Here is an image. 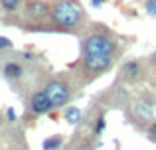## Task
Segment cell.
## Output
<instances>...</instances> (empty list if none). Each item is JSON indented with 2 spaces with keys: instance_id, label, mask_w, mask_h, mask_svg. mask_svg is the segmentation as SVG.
<instances>
[{
  "instance_id": "cell-6",
  "label": "cell",
  "mask_w": 156,
  "mask_h": 150,
  "mask_svg": "<svg viewBox=\"0 0 156 150\" xmlns=\"http://www.w3.org/2000/svg\"><path fill=\"white\" fill-rule=\"evenodd\" d=\"M142 77H144V63L138 59H129L119 69V79L126 81V83H136Z\"/></svg>"
},
{
  "instance_id": "cell-16",
  "label": "cell",
  "mask_w": 156,
  "mask_h": 150,
  "mask_svg": "<svg viewBox=\"0 0 156 150\" xmlns=\"http://www.w3.org/2000/svg\"><path fill=\"white\" fill-rule=\"evenodd\" d=\"M12 40L10 38H4V36H0V50H12Z\"/></svg>"
},
{
  "instance_id": "cell-18",
  "label": "cell",
  "mask_w": 156,
  "mask_h": 150,
  "mask_svg": "<svg viewBox=\"0 0 156 150\" xmlns=\"http://www.w3.org/2000/svg\"><path fill=\"white\" fill-rule=\"evenodd\" d=\"M105 2H107V0H91V6L93 8H99V6H103Z\"/></svg>"
},
{
  "instance_id": "cell-7",
  "label": "cell",
  "mask_w": 156,
  "mask_h": 150,
  "mask_svg": "<svg viewBox=\"0 0 156 150\" xmlns=\"http://www.w3.org/2000/svg\"><path fill=\"white\" fill-rule=\"evenodd\" d=\"M50 14H51V6L48 2H42V0H28L26 2V16L32 22L40 24L50 18Z\"/></svg>"
},
{
  "instance_id": "cell-3",
  "label": "cell",
  "mask_w": 156,
  "mask_h": 150,
  "mask_svg": "<svg viewBox=\"0 0 156 150\" xmlns=\"http://www.w3.org/2000/svg\"><path fill=\"white\" fill-rule=\"evenodd\" d=\"M115 59H117V55H81L79 69L81 75H85L83 83H91L97 77L107 73L115 65Z\"/></svg>"
},
{
  "instance_id": "cell-9",
  "label": "cell",
  "mask_w": 156,
  "mask_h": 150,
  "mask_svg": "<svg viewBox=\"0 0 156 150\" xmlns=\"http://www.w3.org/2000/svg\"><path fill=\"white\" fill-rule=\"evenodd\" d=\"M2 73H4L6 79H20V77L24 75V67L20 65V63H16V61H8L6 65H4Z\"/></svg>"
},
{
  "instance_id": "cell-12",
  "label": "cell",
  "mask_w": 156,
  "mask_h": 150,
  "mask_svg": "<svg viewBox=\"0 0 156 150\" xmlns=\"http://www.w3.org/2000/svg\"><path fill=\"white\" fill-rule=\"evenodd\" d=\"M105 119H107L105 113L101 111L99 115H97V119H95V124H93V134H95V136H101V134H103L105 124H107V123H105Z\"/></svg>"
},
{
  "instance_id": "cell-4",
  "label": "cell",
  "mask_w": 156,
  "mask_h": 150,
  "mask_svg": "<svg viewBox=\"0 0 156 150\" xmlns=\"http://www.w3.org/2000/svg\"><path fill=\"white\" fill-rule=\"evenodd\" d=\"M154 113H156V97H152L150 93H140L130 105V119L140 128L148 127V123L154 119Z\"/></svg>"
},
{
  "instance_id": "cell-10",
  "label": "cell",
  "mask_w": 156,
  "mask_h": 150,
  "mask_svg": "<svg viewBox=\"0 0 156 150\" xmlns=\"http://www.w3.org/2000/svg\"><path fill=\"white\" fill-rule=\"evenodd\" d=\"M63 117H65V120H67L69 124H77V123H81L83 113H81L79 107H67V109H65V113H63Z\"/></svg>"
},
{
  "instance_id": "cell-13",
  "label": "cell",
  "mask_w": 156,
  "mask_h": 150,
  "mask_svg": "<svg viewBox=\"0 0 156 150\" xmlns=\"http://www.w3.org/2000/svg\"><path fill=\"white\" fill-rule=\"evenodd\" d=\"M22 4V0H0V6L4 8L6 12H16Z\"/></svg>"
},
{
  "instance_id": "cell-17",
  "label": "cell",
  "mask_w": 156,
  "mask_h": 150,
  "mask_svg": "<svg viewBox=\"0 0 156 150\" xmlns=\"http://www.w3.org/2000/svg\"><path fill=\"white\" fill-rule=\"evenodd\" d=\"M6 119L10 120V123H14V120H16V113H14V109H6Z\"/></svg>"
},
{
  "instance_id": "cell-1",
  "label": "cell",
  "mask_w": 156,
  "mask_h": 150,
  "mask_svg": "<svg viewBox=\"0 0 156 150\" xmlns=\"http://www.w3.org/2000/svg\"><path fill=\"white\" fill-rule=\"evenodd\" d=\"M51 26L61 32H79L85 24V12L77 0H57L51 6Z\"/></svg>"
},
{
  "instance_id": "cell-2",
  "label": "cell",
  "mask_w": 156,
  "mask_h": 150,
  "mask_svg": "<svg viewBox=\"0 0 156 150\" xmlns=\"http://www.w3.org/2000/svg\"><path fill=\"white\" fill-rule=\"evenodd\" d=\"M117 40L105 26L93 30L81 40V55H117Z\"/></svg>"
},
{
  "instance_id": "cell-5",
  "label": "cell",
  "mask_w": 156,
  "mask_h": 150,
  "mask_svg": "<svg viewBox=\"0 0 156 150\" xmlns=\"http://www.w3.org/2000/svg\"><path fill=\"white\" fill-rule=\"evenodd\" d=\"M44 91H46V95H48V99H50L53 109L65 107V105L69 103V99H71V87H69V83L65 79L48 81L46 87H44Z\"/></svg>"
},
{
  "instance_id": "cell-11",
  "label": "cell",
  "mask_w": 156,
  "mask_h": 150,
  "mask_svg": "<svg viewBox=\"0 0 156 150\" xmlns=\"http://www.w3.org/2000/svg\"><path fill=\"white\" fill-rule=\"evenodd\" d=\"M61 144H63V136H61V134H53V136H50V138L44 140L42 148L44 150H57Z\"/></svg>"
},
{
  "instance_id": "cell-15",
  "label": "cell",
  "mask_w": 156,
  "mask_h": 150,
  "mask_svg": "<svg viewBox=\"0 0 156 150\" xmlns=\"http://www.w3.org/2000/svg\"><path fill=\"white\" fill-rule=\"evenodd\" d=\"M144 8L150 16H156V0H146L144 2Z\"/></svg>"
},
{
  "instance_id": "cell-8",
  "label": "cell",
  "mask_w": 156,
  "mask_h": 150,
  "mask_svg": "<svg viewBox=\"0 0 156 150\" xmlns=\"http://www.w3.org/2000/svg\"><path fill=\"white\" fill-rule=\"evenodd\" d=\"M51 103H50V99H48V95H46V91H36L34 95H32V99H30V111H32V115H36V117H40V115H48V113L51 111Z\"/></svg>"
},
{
  "instance_id": "cell-14",
  "label": "cell",
  "mask_w": 156,
  "mask_h": 150,
  "mask_svg": "<svg viewBox=\"0 0 156 150\" xmlns=\"http://www.w3.org/2000/svg\"><path fill=\"white\" fill-rule=\"evenodd\" d=\"M144 131H146V136H148L150 142H156V120L154 119L148 123V127H146Z\"/></svg>"
}]
</instances>
